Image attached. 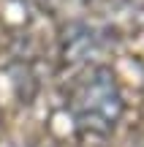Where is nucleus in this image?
<instances>
[{
  "label": "nucleus",
  "instance_id": "nucleus-1",
  "mask_svg": "<svg viewBox=\"0 0 144 147\" xmlns=\"http://www.w3.org/2000/svg\"><path fill=\"white\" fill-rule=\"evenodd\" d=\"M68 109L82 134L109 136L125 112V98L117 74L103 63L84 65L71 82Z\"/></svg>",
  "mask_w": 144,
  "mask_h": 147
}]
</instances>
